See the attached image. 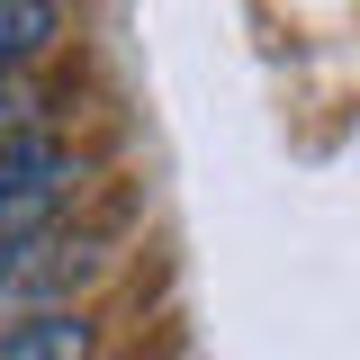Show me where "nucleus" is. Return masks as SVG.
Wrapping results in <instances>:
<instances>
[{"instance_id":"nucleus-3","label":"nucleus","mask_w":360,"mask_h":360,"mask_svg":"<svg viewBox=\"0 0 360 360\" xmlns=\"http://www.w3.org/2000/svg\"><path fill=\"white\" fill-rule=\"evenodd\" d=\"M0 360H90V315L72 307H37L0 333Z\"/></svg>"},{"instance_id":"nucleus-4","label":"nucleus","mask_w":360,"mask_h":360,"mask_svg":"<svg viewBox=\"0 0 360 360\" xmlns=\"http://www.w3.org/2000/svg\"><path fill=\"white\" fill-rule=\"evenodd\" d=\"M63 27V9L54 0H0V72H27L45 45Z\"/></svg>"},{"instance_id":"nucleus-2","label":"nucleus","mask_w":360,"mask_h":360,"mask_svg":"<svg viewBox=\"0 0 360 360\" xmlns=\"http://www.w3.org/2000/svg\"><path fill=\"white\" fill-rule=\"evenodd\" d=\"M63 279H72V252H63L45 225H37V234H18V243H0V333H9L18 315H37Z\"/></svg>"},{"instance_id":"nucleus-5","label":"nucleus","mask_w":360,"mask_h":360,"mask_svg":"<svg viewBox=\"0 0 360 360\" xmlns=\"http://www.w3.org/2000/svg\"><path fill=\"white\" fill-rule=\"evenodd\" d=\"M27 135H37V90L18 82V72H0V153L27 144Z\"/></svg>"},{"instance_id":"nucleus-1","label":"nucleus","mask_w":360,"mask_h":360,"mask_svg":"<svg viewBox=\"0 0 360 360\" xmlns=\"http://www.w3.org/2000/svg\"><path fill=\"white\" fill-rule=\"evenodd\" d=\"M63 189H72V153H63V144H45V135L9 144V153H0V243L37 234Z\"/></svg>"}]
</instances>
